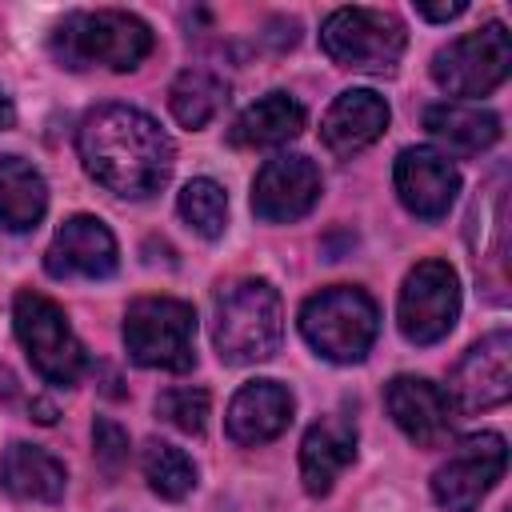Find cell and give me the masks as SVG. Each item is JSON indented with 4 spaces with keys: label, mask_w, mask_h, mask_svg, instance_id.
<instances>
[{
    "label": "cell",
    "mask_w": 512,
    "mask_h": 512,
    "mask_svg": "<svg viewBox=\"0 0 512 512\" xmlns=\"http://www.w3.org/2000/svg\"><path fill=\"white\" fill-rule=\"evenodd\" d=\"M80 160L88 176H96L116 196H152L172 172V140L168 132L140 108L104 104L84 116L76 136Z\"/></svg>",
    "instance_id": "cell-1"
},
{
    "label": "cell",
    "mask_w": 512,
    "mask_h": 512,
    "mask_svg": "<svg viewBox=\"0 0 512 512\" xmlns=\"http://www.w3.org/2000/svg\"><path fill=\"white\" fill-rule=\"evenodd\" d=\"M48 48L64 68L104 64L112 72H128L152 52V28L140 16L116 12V8L72 12L52 28Z\"/></svg>",
    "instance_id": "cell-2"
},
{
    "label": "cell",
    "mask_w": 512,
    "mask_h": 512,
    "mask_svg": "<svg viewBox=\"0 0 512 512\" xmlns=\"http://www.w3.org/2000/svg\"><path fill=\"white\" fill-rule=\"evenodd\" d=\"M280 292L268 280H240L216 300V352L228 364H256L280 348Z\"/></svg>",
    "instance_id": "cell-3"
},
{
    "label": "cell",
    "mask_w": 512,
    "mask_h": 512,
    "mask_svg": "<svg viewBox=\"0 0 512 512\" xmlns=\"http://www.w3.org/2000/svg\"><path fill=\"white\" fill-rule=\"evenodd\" d=\"M376 328H380V312H376L372 296L360 288H348V284L324 288L300 308L304 340L324 360H336V364L364 360L376 340Z\"/></svg>",
    "instance_id": "cell-4"
},
{
    "label": "cell",
    "mask_w": 512,
    "mask_h": 512,
    "mask_svg": "<svg viewBox=\"0 0 512 512\" xmlns=\"http://www.w3.org/2000/svg\"><path fill=\"white\" fill-rule=\"evenodd\" d=\"M124 344L140 368L188 372L196 364V312L172 296H140L124 316Z\"/></svg>",
    "instance_id": "cell-5"
},
{
    "label": "cell",
    "mask_w": 512,
    "mask_h": 512,
    "mask_svg": "<svg viewBox=\"0 0 512 512\" xmlns=\"http://www.w3.org/2000/svg\"><path fill=\"white\" fill-rule=\"evenodd\" d=\"M12 324H16V340L24 344L32 368L48 384H76L84 376L88 352L76 340L60 304H52L40 292H20L12 304Z\"/></svg>",
    "instance_id": "cell-6"
},
{
    "label": "cell",
    "mask_w": 512,
    "mask_h": 512,
    "mask_svg": "<svg viewBox=\"0 0 512 512\" xmlns=\"http://www.w3.org/2000/svg\"><path fill=\"white\" fill-rule=\"evenodd\" d=\"M404 40V24L380 8H336L320 28L324 52L336 64L360 72H392Z\"/></svg>",
    "instance_id": "cell-7"
},
{
    "label": "cell",
    "mask_w": 512,
    "mask_h": 512,
    "mask_svg": "<svg viewBox=\"0 0 512 512\" xmlns=\"http://www.w3.org/2000/svg\"><path fill=\"white\" fill-rule=\"evenodd\" d=\"M512 72V40L500 20L444 44L432 56V80L452 96H488Z\"/></svg>",
    "instance_id": "cell-8"
},
{
    "label": "cell",
    "mask_w": 512,
    "mask_h": 512,
    "mask_svg": "<svg viewBox=\"0 0 512 512\" xmlns=\"http://www.w3.org/2000/svg\"><path fill=\"white\" fill-rule=\"evenodd\" d=\"M400 332L412 344H436L460 316V280L444 260H420L400 288Z\"/></svg>",
    "instance_id": "cell-9"
},
{
    "label": "cell",
    "mask_w": 512,
    "mask_h": 512,
    "mask_svg": "<svg viewBox=\"0 0 512 512\" xmlns=\"http://www.w3.org/2000/svg\"><path fill=\"white\" fill-rule=\"evenodd\" d=\"M508 464V448L504 436L496 432H480L456 444V452L436 468L432 476V496L440 508L448 512H476L480 500L496 488V480L504 476Z\"/></svg>",
    "instance_id": "cell-10"
},
{
    "label": "cell",
    "mask_w": 512,
    "mask_h": 512,
    "mask_svg": "<svg viewBox=\"0 0 512 512\" xmlns=\"http://www.w3.org/2000/svg\"><path fill=\"white\" fill-rule=\"evenodd\" d=\"M512 392V336L500 328L484 340H476L456 372H452V408L460 412H484V408H496L504 404Z\"/></svg>",
    "instance_id": "cell-11"
},
{
    "label": "cell",
    "mask_w": 512,
    "mask_h": 512,
    "mask_svg": "<svg viewBox=\"0 0 512 512\" xmlns=\"http://www.w3.org/2000/svg\"><path fill=\"white\" fill-rule=\"evenodd\" d=\"M320 200V172L308 156H272L252 184V212L268 224H288Z\"/></svg>",
    "instance_id": "cell-12"
},
{
    "label": "cell",
    "mask_w": 512,
    "mask_h": 512,
    "mask_svg": "<svg viewBox=\"0 0 512 512\" xmlns=\"http://www.w3.org/2000/svg\"><path fill=\"white\" fill-rule=\"evenodd\" d=\"M44 268L56 280H104L116 272V240L96 216H72L60 224L44 252Z\"/></svg>",
    "instance_id": "cell-13"
},
{
    "label": "cell",
    "mask_w": 512,
    "mask_h": 512,
    "mask_svg": "<svg viewBox=\"0 0 512 512\" xmlns=\"http://www.w3.org/2000/svg\"><path fill=\"white\" fill-rule=\"evenodd\" d=\"M392 180H396L400 204H404L412 216H420V220H440V216L452 208L456 192H460L456 168H452L448 156H440L436 148H404V152L396 156Z\"/></svg>",
    "instance_id": "cell-14"
},
{
    "label": "cell",
    "mask_w": 512,
    "mask_h": 512,
    "mask_svg": "<svg viewBox=\"0 0 512 512\" xmlns=\"http://www.w3.org/2000/svg\"><path fill=\"white\" fill-rule=\"evenodd\" d=\"M388 400V412L396 420V428L420 444V448H436L440 440H448L452 432V420H456V408H452V396L424 380V376H396L384 392Z\"/></svg>",
    "instance_id": "cell-15"
},
{
    "label": "cell",
    "mask_w": 512,
    "mask_h": 512,
    "mask_svg": "<svg viewBox=\"0 0 512 512\" xmlns=\"http://www.w3.org/2000/svg\"><path fill=\"white\" fill-rule=\"evenodd\" d=\"M388 128V104L380 92L372 88H352L340 92L320 124V136L328 144V152L336 156H356L364 152L372 140H380V132Z\"/></svg>",
    "instance_id": "cell-16"
},
{
    "label": "cell",
    "mask_w": 512,
    "mask_h": 512,
    "mask_svg": "<svg viewBox=\"0 0 512 512\" xmlns=\"http://www.w3.org/2000/svg\"><path fill=\"white\" fill-rule=\"evenodd\" d=\"M356 456V428L340 416H324L316 420L304 440H300V480L308 496H324L332 492L336 476L352 464Z\"/></svg>",
    "instance_id": "cell-17"
},
{
    "label": "cell",
    "mask_w": 512,
    "mask_h": 512,
    "mask_svg": "<svg viewBox=\"0 0 512 512\" xmlns=\"http://www.w3.org/2000/svg\"><path fill=\"white\" fill-rule=\"evenodd\" d=\"M292 420V392L276 380H252L244 384L228 404V436L236 444H264L280 436Z\"/></svg>",
    "instance_id": "cell-18"
},
{
    "label": "cell",
    "mask_w": 512,
    "mask_h": 512,
    "mask_svg": "<svg viewBox=\"0 0 512 512\" xmlns=\"http://www.w3.org/2000/svg\"><path fill=\"white\" fill-rule=\"evenodd\" d=\"M508 200H504V168L492 176V184L480 192L476 208H472V228H468V240H472V252H476V268L484 276H492V300H504L500 288H504V252H508Z\"/></svg>",
    "instance_id": "cell-19"
},
{
    "label": "cell",
    "mask_w": 512,
    "mask_h": 512,
    "mask_svg": "<svg viewBox=\"0 0 512 512\" xmlns=\"http://www.w3.org/2000/svg\"><path fill=\"white\" fill-rule=\"evenodd\" d=\"M424 128L448 156H480L500 140V120L472 104H432L424 112Z\"/></svg>",
    "instance_id": "cell-20"
},
{
    "label": "cell",
    "mask_w": 512,
    "mask_h": 512,
    "mask_svg": "<svg viewBox=\"0 0 512 512\" xmlns=\"http://www.w3.org/2000/svg\"><path fill=\"white\" fill-rule=\"evenodd\" d=\"M0 484L16 500L52 504L64 496V464L36 444H8L0 456Z\"/></svg>",
    "instance_id": "cell-21"
},
{
    "label": "cell",
    "mask_w": 512,
    "mask_h": 512,
    "mask_svg": "<svg viewBox=\"0 0 512 512\" xmlns=\"http://www.w3.org/2000/svg\"><path fill=\"white\" fill-rule=\"evenodd\" d=\"M304 132V108L288 92H268L256 104H248L232 124L236 148H272Z\"/></svg>",
    "instance_id": "cell-22"
},
{
    "label": "cell",
    "mask_w": 512,
    "mask_h": 512,
    "mask_svg": "<svg viewBox=\"0 0 512 512\" xmlns=\"http://www.w3.org/2000/svg\"><path fill=\"white\" fill-rule=\"evenodd\" d=\"M44 208H48L44 176L20 156H0V228L28 232L40 224Z\"/></svg>",
    "instance_id": "cell-23"
},
{
    "label": "cell",
    "mask_w": 512,
    "mask_h": 512,
    "mask_svg": "<svg viewBox=\"0 0 512 512\" xmlns=\"http://www.w3.org/2000/svg\"><path fill=\"white\" fill-rule=\"evenodd\" d=\"M168 104H172V116L184 128H204L224 104V84L204 68H188V72H180L172 80Z\"/></svg>",
    "instance_id": "cell-24"
},
{
    "label": "cell",
    "mask_w": 512,
    "mask_h": 512,
    "mask_svg": "<svg viewBox=\"0 0 512 512\" xmlns=\"http://www.w3.org/2000/svg\"><path fill=\"white\" fill-rule=\"evenodd\" d=\"M140 468H144V480L152 484V492H160L164 500H184L192 492V484H196L192 460L176 444H164V440H148L144 444Z\"/></svg>",
    "instance_id": "cell-25"
},
{
    "label": "cell",
    "mask_w": 512,
    "mask_h": 512,
    "mask_svg": "<svg viewBox=\"0 0 512 512\" xmlns=\"http://www.w3.org/2000/svg\"><path fill=\"white\" fill-rule=\"evenodd\" d=\"M180 216L204 240L224 236V224H228V196H224V188L216 180H204V176L188 180L184 192H180Z\"/></svg>",
    "instance_id": "cell-26"
},
{
    "label": "cell",
    "mask_w": 512,
    "mask_h": 512,
    "mask_svg": "<svg viewBox=\"0 0 512 512\" xmlns=\"http://www.w3.org/2000/svg\"><path fill=\"white\" fill-rule=\"evenodd\" d=\"M156 412L172 428H180L188 436H200L204 424H208V392L204 388H168V392H160Z\"/></svg>",
    "instance_id": "cell-27"
},
{
    "label": "cell",
    "mask_w": 512,
    "mask_h": 512,
    "mask_svg": "<svg viewBox=\"0 0 512 512\" xmlns=\"http://www.w3.org/2000/svg\"><path fill=\"white\" fill-rule=\"evenodd\" d=\"M92 444H96V460H100L108 472H120V464L128 460V432H124L116 420L100 416V420L92 424Z\"/></svg>",
    "instance_id": "cell-28"
},
{
    "label": "cell",
    "mask_w": 512,
    "mask_h": 512,
    "mask_svg": "<svg viewBox=\"0 0 512 512\" xmlns=\"http://www.w3.org/2000/svg\"><path fill=\"white\" fill-rule=\"evenodd\" d=\"M468 4L464 0H452V4H424V0H416V12L424 16V20H452V16H460Z\"/></svg>",
    "instance_id": "cell-29"
},
{
    "label": "cell",
    "mask_w": 512,
    "mask_h": 512,
    "mask_svg": "<svg viewBox=\"0 0 512 512\" xmlns=\"http://www.w3.org/2000/svg\"><path fill=\"white\" fill-rule=\"evenodd\" d=\"M4 128H12V104H8V96L0 92V132Z\"/></svg>",
    "instance_id": "cell-30"
}]
</instances>
